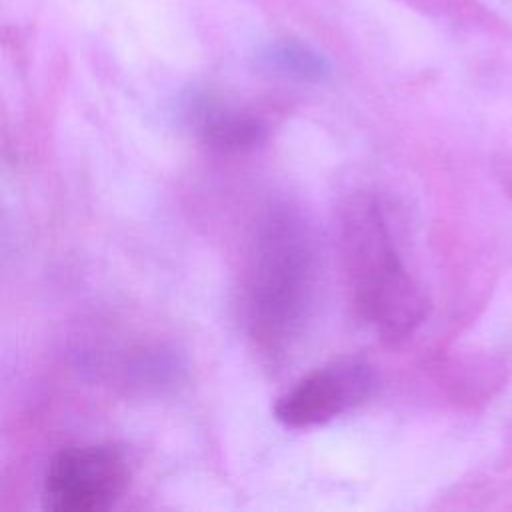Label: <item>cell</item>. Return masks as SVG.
Returning a JSON list of instances; mask_svg holds the SVG:
<instances>
[{"label": "cell", "instance_id": "7", "mask_svg": "<svg viewBox=\"0 0 512 512\" xmlns=\"http://www.w3.org/2000/svg\"><path fill=\"white\" fill-rule=\"evenodd\" d=\"M126 374L136 386L160 390L180 380L182 364L178 356L172 354V350L156 346L136 352L126 366Z\"/></svg>", "mask_w": 512, "mask_h": 512}, {"label": "cell", "instance_id": "6", "mask_svg": "<svg viewBox=\"0 0 512 512\" xmlns=\"http://www.w3.org/2000/svg\"><path fill=\"white\" fill-rule=\"evenodd\" d=\"M258 60L268 70L300 82H324L332 76L330 60L320 50L294 38L268 42L258 50Z\"/></svg>", "mask_w": 512, "mask_h": 512}, {"label": "cell", "instance_id": "5", "mask_svg": "<svg viewBox=\"0 0 512 512\" xmlns=\"http://www.w3.org/2000/svg\"><path fill=\"white\" fill-rule=\"evenodd\" d=\"M186 114L200 142L220 154H244L268 138V126L260 116L228 108L206 96L194 98Z\"/></svg>", "mask_w": 512, "mask_h": 512}, {"label": "cell", "instance_id": "2", "mask_svg": "<svg viewBox=\"0 0 512 512\" xmlns=\"http://www.w3.org/2000/svg\"><path fill=\"white\" fill-rule=\"evenodd\" d=\"M340 254L356 314L384 342L406 340L426 318L428 300L396 248L372 194H352L338 216Z\"/></svg>", "mask_w": 512, "mask_h": 512}, {"label": "cell", "instance_id": "1", "mask_svg": "<svg viewBox=\"0 0 512 512\" xmlns=\"http://www.w3.org/2000/svg\"><path fill=\"white\" fill-rule=\"evenodd\" d=\"M318 290V248L300 210L272 204L250 240L242 316L254 346L278 360L300 340Z\"/></svg>", "mask_w": 512, "mask_h": 512}, {"label": "cell", "instance_id": "8", "mask_svg": "<svg viewBox=\"0 0 512 512\" xmlns=\"http://www.w3.org/2000/svg\"><path fill=\"white\" fill-rule=\"evenodd\" d=\"M508 188H510V194H512V174H510V178H508Z\"/></svg>", "mask_w": 512, "mask_h": 512}, {"label": "cell", "instance_id": "4", "mask_svg": "<svg viewBox=\"0 0 512 512\" xmlns=\"http://www.w3.org/2000/svg\"><path fill=\"white\" fill-rule=\"evenodd\" d=\"M376 388L374 368L354 356L332 360L288 388L274 406V418L294 430L322 426L366 402Z\"/></svg>", "mask_w": 512, "mask_h": 512}, {"label": "cell", "instance_id": "3", "mask_svg": "<svg viewBox=\"0 0 512 512\" xmlns=\"http://www.w3.org/2000/svg\"><path fill=\"white\" fill-rule=\"evenodd\" d=\"M130 482L124 452L112 444H76L62 448L48 464L42 504L52 512H104Z\"/></svg>", "mask_w": 512, "mask_h": 512}]
</instances>
